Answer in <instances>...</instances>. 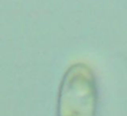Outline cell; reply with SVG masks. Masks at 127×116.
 Listing matches in <instances>:
<instances>
[{"label": "cell", "instance_id": "cell-1", "mask_svg": "<svg viewBox=\"0 0 127 116\" xmlns=\"http://www.w3.org/2000/svg\"><path fill=\"white\" fill-rule=\"evenodd\" d=\"M97 89L91 69L76 63L63 77L59 89L57 116H95Z\"/></svg>", "mask_w": 127, "mask_h": 116}]
</instances>
